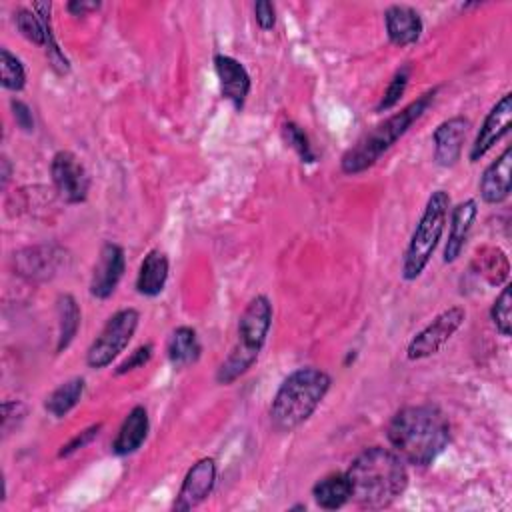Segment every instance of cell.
<instances>
[{
	"mask_svg": "<svg viewBox=\"0 0 512 512\" xmlns=\"http://www.w3.org/2000/svg\"><path fill=\"white\" fill-rule=\"evenodd\" d=\"M50 176L58 196L64 202L80 204L88 198L90 174L74 152L58 150L50 162Z\"/></svg>",
	"mask_w": 512,
	"mask_h": 512,
	"instance_id": "obj_9",
	"label": "cell"
},
{
	"mask_svg": "<svg viewBox=\"0 0 512 512\" xmlns=\"http://www.w3.org/2000/svg\"><path fill=\"white\" fill-rule=\"evenodd\" d=\"M138 322H140V314L136 308H122L114 312L106 320L100 334L88 346L86 364L94 370H100L112 364V360H116L130 344L138 328Z\"/></svg>",
	"mask_w": 512,
	"mask_h": 512,
	"instance_id": "obj_7",
	"label": "cell"
},
{
	"mask_svg": "<svg viewBox=\"0 0 512 512\" xmlns=\"http://www.w3.org/2000/svg\"><path fill=\"white\" fill-rule=\"evenodd\" d=\"M168 272H170L168 256L162 250H158V248L150 250L144 256V260L140 264V270H138V276H136V290H138V294L148 296V298L158 296L164 290V286H166Z\"/></svg>",
	"mask_w": 512,
	"mask_h": 512,
	"instance_id": "obj_20",
	"label": "cell"
},
{
	"mask_svg": "<svg viewBox=\"0 0 512 512\" xmlns=\"http://www.w3.org/2000/svg\"><path fill=\"white\" fill-rule=\"evenodd\" d=\"M68 254L60 246H30L14 254L16 270L20 276L28 280H48L58 274V270L66 268Z\"/></svg>",
	"mask_w": 512,
	"mask_h": 512,
	"instance_id": "obj_13",
	"label": "cell"
},
{
	"mask_svg": "<svg viewBox=\"0 0 512 512\" xmlns=\"http://www.w3.org/2000/svg\"><path fill=\"white\" fill-rule=\"evenodd\" d=\"M350 482L346 472H332L312 486V498L322 510H338L350 500Z\"/></svg>",
	"mask_w": 512,
	"mask_h": 512,
	"instance_id": "obj_22",
	"label": "cell"
},
{
	"mask_svg": "<svg viewBox=\"0 0 512 512\" xmlns=\"http://www.w3.org/2000/svg\"><path fill=\"white\" fill-rule=\"evenodd\" d=\"M272 326V302L268 296H254L238 318V338L230 354L216 370V382L228 386L244 376L258 360Z\"/></svg>",
	"mask_w": 512,
	"mask_h": 512,
	"instance_id": "obj_5",
	"label": "cell"
},
{
	"mask_svg": "<svg viewBox=\"0 0 512 512\" xmlns=\"http://www.w3.org/2000/svg\"><path fill=\"white\" fill-rule=\"evenodd\" d=\"M202 344L192 326H178L166 342V356L174 368H186L200 360Z\"/></svg>",
	"mask_w": 512,
	"mask_h": 512,
	"instance_id": "obj_21",
	"label": "cell"
},
{
	"mask_svg": "<svg viewBox=\"0 0 512 512\" xmlns=\"http://www.w3.org/2000/svg\"><path fill=\"white\" fill-rule=\"evenodd\" d=\"M510 122H512V94L506 92L484 116V122L468 152L470 162H478L482 156H486L496 146V142H500L510 132Z\"/></svg>",
	"mask_w": 512,
	"mask_h": 512,
	"instance_id": "obj_10",
	"label": "cell"
},
{
	"mask_svg": "<svg viewBox=\"0 0 512 512\" xmlns=\"http://www.w3.org/2000/svg\"><path fill=\"white\" fill-rule=\"evenodd\" d=\"M490 318L500 336L508 338L512 334V286L510 284H504V288L492 302Z\"/></svg>",
	"mask_w": 512,
	"mask_h": 512,
	"instance_id": "obj_27",
	"label": "cell"
},
{
	"mask_svg": "<svg viewBox=\"0 0 512 512\" xmlns=\"http://www.w3.org/2000/svg\"><path fill=\"white\" fill-rule=\"evenodd\" d=\"M386 438L404 462L424 468L450 444V424L436 404H412L390 418Z\"/></svg>",
	"mask_w": 512,
	"mask_h": 512,
	"instance_id": "obj_1",
	"label": "cell"
},
{
	"mask_svg": "<svg viewBox=\"0 0 512 512\" xmlns=\"http://www.w3.org/2000/svg\"><path fill=\"white\" fill-rule=\"evenodd\" d=\"M0 84L12 92H20L26 86V68L8 48L0 50Z\"/></svg>",
	"mask_w": 512,
	"mask_h": 512,
	"instance_id": "obj_26",
	"label": "cell"
},
{
	"mask_svg": "<svg viewBox=\"0 0 512 512\" xmlns=\"http://www.w3.org/2000/svg\"><path fill=\"white\" fill-rule=\"evenodd\" d=\"M0 164H2V186L6 188V184L10 180V174H12V166H10V160L6 156H2Z\"/></svg>",
	"mask_w": 512,
	"mask_h": 512,
	"instance_id": "obj_36",
	"label": "cell"
},
{
	"mask_svg": "<svg viewBox=\"0 0 512 512\" xmlns=\"http://www.w3.org/2000/svg\"><path fill=\"white\" fill-rule=\"evenodd\" d=\"M214 70L220 82L222 98H226L236 110H242L248 94H250V74L242 62L228 54L214 56Z\"/></svg>",
	"mask_w": 512,
	"mask_h": 512,
	"instance_id": "obj_14",
	"label": "cell"
},
{
	"mask_svg": "<svg viewBox=\"0 0 512 512\" xmlns=\"http://www.w3.org/2000/svg\"><path fill=\"white\" fill-rule=\"evenodd\" d=\"M332 386L328 372L316 366H304L290 372L278 386L268 418L276 432H292L302 426L322 404Z\"/></svg>",
	"mask_w": 512,
	"mask_h": 512,
	"instance_id": "obj_4",
	"label": "cell"
},
{
	"mask_svg": "<svg viewBox=\"0 0 512 512\" xmlns=\"http://www.w3.org/2000/svg\"><path fill=\"white\" fill-rule=\"evenodd\" d=\"M470 122L464 116H452L440 122L432 134L434 162L442 168L454 166L462 156V144L466 140Z\"/></svg>",
	"mask_w": 512,
	"mask_h": 512,
	"instance_id": "obj_15",
	"label": "cell"
},
{
	"mask_svg": "<svg viewBox=\"0 0 512 512\" xmlns=\"http://www.w3.org/2000/svg\"><path fill=\"white\" fill-rule=\"evenodd\" d=\"M450 214V196L444 190H436L426 200V206L420 214L416 228L408 240V246L402 256V278L406 282L416 280L428 266L448 222Z\"/></svg>",
	"mask_w": 512,
	"mask_h": 512,
	"instance_id": "obj_6",
	"label": "cell"
},
{
	"mask_svg": "<svg viewBox=\"0 0 512 512\" xmlns=\"http://www.w3.org/2000/svg\"><path fill=\"white\" fill-rule=\"evenodd\" d=\"M26 414V406L18 400H6L2 404V432L4 436H8L24 418Z\"/></svg>",
	"mask_w": 512,
	"mask_h": 512,
	"instance_id": "obj_32",
	"label": "cell"
},
{
	"mask_svg": "<svg viewBox=\"0 0 512 512\" xmlns=\"http://www.w3.org/2000/svg\"><path fill=\"white\" fill-rule=\"evenodd\" d=\"M152 354H154V346H152L150 342L140 344L134 352L128 354V358H124V360L116 366L114 372H116L118 376H122V374H128V372H132V370H136V368H144V366L150 362Z\"/></svg>",
	"mask_w": 512,
	"mask_h": 512,
	"instance_id": "obj_30",
	"label": "cell"
},
{
	"mask_svg": "<svg viewBox=\"0 0 512 512\" xmlns=\"http://www.w3.org/2000/svg\"><path fill=\"white\" fill-rule=\"evenodd\" d=\"M466 320L464 306H450L436 314L406 346V358L416 362L438 354Z\"/></svg>",
	"mask_w": 512,
	"mask_h": 512,
	"instance_id": "obj_8",
	"label": "cell"
},
{
	"mask_svg": "<svg viewBox=\"0 0 512 512\" xmlns=\"http://www.w3.org/2000/svg\"><path fill=\"white\" fill-rule=\"evenodd\" d=\"M56 316H58V336H56V352H64L78 334L80 328V306L72 294H60L56 300Z\"/></svg>",
	"mask_w": 512,
	"mask_h": 512,
	"instance_id": "obj_23",
	"label": "cell"
},
{
	"mask_svg": "<svg viewBox=\"0 0 512 512\" xmlns=\"http://www.w3.org/2000/svg\"><path fill=\"white\" fill-rule=\"evenodd\" d=\"M408 80H410V66L398 68V70L394 72L392 80L388 82V86H386V90H384L380 102L376 104V112H386V110L394 108V106L400 102V98L404 96L406 86H408Z\"/></svg>",
	"mask_w": 512,
	"mask_h": 512,
	"instance_id": "obj_29",
	"label": "cell"
},
{
	"mask_svg": "<svg viewBox=\"0 0 512 512\" xmlns=\"http://www.w3.org/2000/svg\"><path fill=\"white\" fill-rule=\"evenodd\" d=\"M100 430H102V422L84 428L82 432H78L76 436H72L66 444H62V448L58 450V458H66V456H72L74 452L82 450L84 446H88V444L100 434Z\"/></svg>",
	"mask_w": 512,
	"mask_h": 512,
	"instance_id": "obj_31",
	"label": "cell"
},
{
	"mask_svg": "<svg viewBox=\"0 0 512 512\" xmlns=\"http://www.w3.org/2000/svg\"><path fill=\"white\" fill-rule=\"evenodd\" d=\"M384 26L388 40L396 46H410L422 36V18L420 14L406 4H392L384 10Z\"/></svg>",
	"mask_w": 512,
	"mask_h": 512,
	"instance_id": "obj_18",
	"label": "cell"
},
{
	"mask_svg": "<svg viewBox=\"0 0 512 512\" xmlns=\"http://www.w3.org/2000/svg\"><path fill=\"white\" fill-rule=\"evenodd\" d=\"M438 88H432L400 108L398 112L390 114L366 134H362L356 144H352L340 158V170L348 176H356L368 168H372L408 130L410 126L424 116V112L432 106Z\"/></svg>",
	"mask_w": 512,
	"mask_h": 512,
	"instance_id": "obj_3",
	"label": "cell"
},
{
	"mask_svg": "<svg viewBox=\"0 0 512 512\" xmlns=\"http://www.w3.org/2000/svg\"><path fill=\"white\" fill-rule=\"evenodd\" d=\"M282 140L286 142V146H290L298 158L306 164H312L316 162V152L312 150V144H310V138L308 134L304 132V128L292 120L284 122L282 124Z\"/></svg>",
	"mask_w": 512,
	"mask_h": 512,
	"instance_id": "obj_28",
	"label": "cell"
},
{
	"mask_svg": "<svg viewBox=\"0 0 512 512\" xmlns=\"http://www.w3.org/2000/svg\"><path fill=\"white\" fill-rule=\"evenodd\" d=\"M254 20L260 30H272L276 24V6L268 0H258L254 4Z\"/></svg>",
	"mask_w": 512,
	"mask_h": 512,
	"instance_id": "obj_33",
	"label": "cell"
},
{
	"mask_svg": "<svg viewBox=\"0 0 512 512\" xmlns=\"http://www.w3.org/2000/svg\"><path fill=\"white\" fill-rule=\"evenodd\" d=\"M512 182V148H504L502 154L492 160L480 178V196L486 204H500L510 196Z\"/></svg>",
	"mask_w": 512,
	"mask_h": 512,
	"instance_id": "obj_16",
	"label": "cell"
},
{
	"mask_svg": "<svg viewBox=\"0 0 512 512\" xmlns=\"http://www.w3.org/2000/svg\"><path fill=\"white\" fill-rule=\"evenodd\" d=\"M476 216H478V202L474 198L462 200L450 210V230H448V240L444 244L446 264L458 260V256L462 254Z\"/></svg>",
	"mask_w": 512,
	"mask_h": 512,
	"instance_id": "obj_17",
	"label": "cell"
},
{
	"mask_svg": "<svg viewBox=\"0 0 512 512\" xmlns=\"http://www.w3.org/2000/svg\"><path fill=\"white\" fill-rule=\"evenodd\" d=\"M86 388V382L82 376H74L66 382H62L58 388H54L46 400H44V408L48 414H52L54 418H62L66 416L82 398Z\"/></svg>",
	"mask_w": 512,
	"mask_h": 512,
	"instance_id": "obj_24",
	"label": "cell"
},
{
	"mask_svg": "<svg viewBox=\"0 0 512 512\" xmlns=\"http://www.w3.org/2000/svg\"><path fill=\"white\" fill-rule=\"evenodd\" d=\"M126 268L124 248L116 242H104L98 254V262L94 264L90 278V294L98 300H106L114 294L120 284Z\"/></svg>",
	"mask_w": 512,
	"mask_h": 512,
	"instance_id": "obj_11",
	"label": "cell"
},
{
	"mask_svg": "<svg viewBox=\"0 0 512 512\" xmlns=\"http://www.w3.org/2000/svg\"><path fill=\"white\" fill-rule=\"evenodd\" d=\"M100 8V2L94 0H72L66 4V10L74 16H84L88 12H96Z\"/></svg>",
	"mask_w": 512,
	"mask_h": 512,
	"instance_id": "obj_35",
	"label": "cell"
},
{
	"mask_svg": "<svg viewBox=\"0 0 512 512\" xmlns=\"http://www.w3.org/2000/svg\"><path fill=\"white\" fill-rule=\"evenodd\" d=\"M150 430V418H148V410L138 404L134 406L128 416L124 418V422L118 428V434L112 442V452L116 456H130L134 454L146 440Z\"/></svg>",
	"mask_w": 512,
	"mask_h": 512,
	"instance_id": "obj_19",
	"label": "cell"
},
{
	"mask_svg": "<svg viewBox=\"0 0 512 512\" xmlns=\"http://www.w3.org/2000/svg\"><path fill=\"white\" fill-rule=\"evenodd\" d=\"M10 108H12V116H14L16 124H18V128L22 132H28V134L34 132V116H32V110L28 108V104H24L22 100L12 98L10 100Z\"/></svg>",
	"mask_w": 512,
	"mask_h": 512,
	"instance_id": "obj_34",
	"label": "cell"
},
{
	"mask_svg": "<svg viewBox=\"0 0 512 512\" xmlns=\"http://www.w3.org/2000/svg\"><path fill=\"white\" fill-rule=\"evenodd\" d=\"M350 482V500L368 510H380L394 504L408 486L406 462L392 450L370 446L362 450L346 470Z\"/></svg>",
	"mask_w": 512,
	"mask_h": 512,
	"instance_id": "obj_2",
	"label": "cell"
},
{
	"mask_svg": "<svg viewBox=\"0 0 512 512\" xmlns=\"http://www.w3.org/2000/svg\"><path fill=\"white\" fill-rule=\"evenodd\" d=\"M476 262H478V274H482V278H486L488 284L498 286L508 280L510 264H508V256L500 248H494V246L482 248L476 254Z\"/></svg>",
	"mask_w": 512,
	"mask_h": 512,
	"instance_id": "obj_25",
	"label": "cell"
},
{
	"mask_svg": "<svg viewBox=\"0 0 512 512\" xmlns=\"http://www.w3.org/2000/svg\"><path fill=\"white\" fill-rule=\"evenodd\" d=\"M216 484V462L210 456L200 458L186 472L182 486L176 494L172 510H192L204 502Z\"/></svg>",
	"mask_w": 512,
	"mask_h": 512,
	"instance_id": "obj_12",
	"label": "cell"
}]
</instances>
